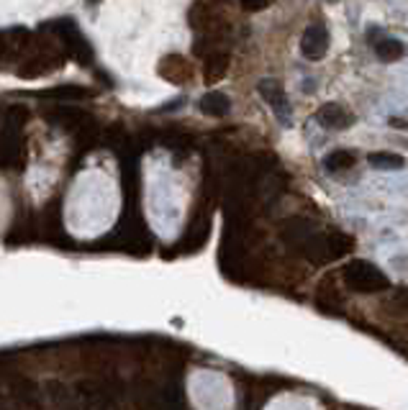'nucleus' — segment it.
<instances>
[{
    "instance_id": "nucleus-5",
    "label": "nucleus",
    "mask_w": 408,
    "mask_h": 410,
    "mask_svg": "<svg viewBox=\"0 0 408 410\" xmlns=\"http://www.w3.org/2000/svg\"><path fill=\"white\" fill-rule=\"evenodd\" d=\"M367 164H370L373 169H385V172H393V169L406 167V157L393 154V151H373V154H367Z\"/></svg>"
},
{
    "instance_id": "nucleus-8",
    "label": "nucleus",
    "mask_w": 408,
    "mask_h": 410,
    "mask_svg": "<svg viewBox=\"0 0 408 410\" xmlns=\"http://www.w3.org/2000/svg\"><path fill=\"white\" fill-rule=\"evenodd\" d=\"M203 110L205 113H211V116H223V113L229 110V98H226V95H219V92H213V95L203 98Z\"/></svg>"
},
{
    "instance_id": "nucleus-2",
    "label": "nucleus",
    "mask_w": 408,
    "mask_h": 410,
    "mask_svg": "<svg viewBox=\"0 0 408 410\" xmlns=\"http://www.w3.org/2000/svg\"><path fill=\"white\" fill-rule=\"evenodd\" d=\"M329 44H332V36H329V28H326L321 21L311 24L306 31H303V36H300V51H303V57L311 59V62H318V59L326 57Z\"/></svg>"
},
{
    "instance_id": "nucleus-3",
    "label": "nucleus",
    "mask_w": 408,
    "mask_h": 410,
    "mask_svg": "<svg viewBox=\"0 0 408 410\" xmlns=\"http://www.w3.org/2000/svg\"><path fill=\"white\" fill-rule=\"evenodd\" d=\"M316 121L329 131H344V128L355 123V113L339 105V103H323L321 108L316 110Z\"/></svg>"
},
{
    "instance_id": "nucleus-6",
    "label": "nucleus",
    "mask_w": 408,
    "mask_h": 410,
    "mask_svg": "<svg viewBox=\"0 0 408 410\" xmlns=\"http://www.w3.org/2000/svg\"><path fill=\"white\" fill-rule=\"evenodd\" d=\"M373 49L377 54V59H383V62H398L403 57V44L398 39H393V36H380L377 42H373Z\"/></svg>"
},
{
    "instance_id": "nucleus-4",
    "label": "nucleus",
    "mask_w": 408,
    "mask_h": 410,
    "mask_svg": "<svg viewBox=\"0 0 408 410\" xmlns=\"http://www.w3.org/2000/svg\"><path fill=\"white\" fill-rule=\"evenodd\" d=\"M260 92H262V98L272 105V110L278 113V116L288 118L290 113V105H288V95L282 90V85L278 80H262L260 83Z\"/></svg>"
},
{
    "instance_id": "nucleus-7",
    "label": "nucleus",
    "mask_w": 408,
    "mask_h": 410,
    "mask_svg": "<svg viewBox=\"0 0 408 410\" xmlns=\"http://www.w3.org/2000/svg\"><path fill=\"white\" fill-rule=\"evenodd\" d=\"M323 164H326L329 172H344V169H352L357 164V154L349 149H337L323 160Z\"/></svg>"
},
{
    "instance_id": "nucleus-1",
    "label": "nucleus",
    "mask_w": 408,
    "mask_h": 410,
    "mask_svg": "<svg viewBox=\"0 0 408 410\" xmlns=\"http://www.w3.org/2000/svg\"><path fill=\"white\" fill-rule=\"evenodd\" d=\"M341 280L352 293H362V295H375V293H385L391 287V280L385 272L375 267L373 262L365 259H352L344 264L341 269Z\"/></svg>"
},
{
    "instance_id": "nucleus-9",
    "label": "nucleus",
    "mask_w": 408,
    "mask_h": 410,
    "mask_svg": "<svg viewBox=\"0 0 408 410\" xmlns=\"http://www.w3.org/2000/svg\"><path fill=\"white\" fill-rule=\"evenodd\" d=\"M391 126H393V128H403V131L408 128V123H406V121H400V118H391Z\"/></svg>"
}]
</instances>
